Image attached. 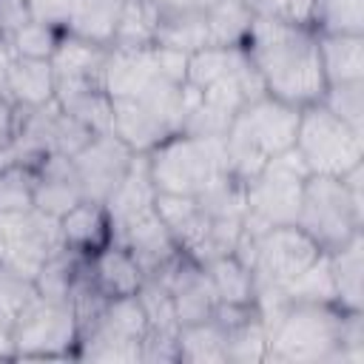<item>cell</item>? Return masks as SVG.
Returning <instances> with one entry per match:
<instances>
[{
    "label": "cell",
    "instance_id": "4316f807",
    "mask_svg": "<svg viewBox=\"0 0 364 364\" xmlns=\"http://www.w3.org/2000/svg\"><path fill=\"white\" fill-rule=\"evenodd\" d=\"M225 330L216 318L182 324L176 330V353L185 364H225Z\"/></svg>",
    "mask_w": 364,
    "mask_h": 364
},
{
    "label": "cell",
    "instance_id": "484cf974",
    "mask_svg": "<svg viewBox=\"0 0 364 364\" xmlns=\"http://www.w3.org/2000/svg\"><path fill=\"white\" fill-rule=\"evenodd\" d=\"M225 330V364H262L267 361V327L259 316V310H253L250 316H245L236 324L222 327Z\"/></svg>",
    "mask_w": 364,
    "mask_h": 364
},
{
    "label": "cell",
    "instance_id": "e575fe53",
    "mask_svg": "<svg viewBox=\"0 0 364 364\" xmlns=\"http://www.w3.org/2000/svg\"><path fill=\"white\" fill-rule=\"evenodd\" d=\"M136 299L145 310V318H148V330L151 333H165V336H176L179 330V321H176V310H173V299H171V290L162 284V279L156 276H145L139 290H136Z\"/></svg>",
    "mask_w": 364,
    "mask_h": 364
},
{
    "label": "cell",
    "instance_id": "7402d4cb",
    "mask_svg": "<svg viewBox=\"0 0 364 364\" xmlns=\"http://www.w3.org/2000/svg\"><path fill=\"white\" fill-rule=\"evenodd\" d=\"M60 233H63V245L77 253L88 256L100 250L102 245L111 242V222L105 205L82 199L80 205H74L68 213L60 216Z\"/></svg>",
    "mask_w": 364,
    "mask_h": 364
},
{
    "label": "cell",
    "instance_id": "f35d334b",
    "mask_svg": "<svg viewBox=\"0 0 364 364\" xmlns=\"http://www.w3.org/2000/svg\"><path fill=\"white\" fill-rule=\"evenodd\" d=\"M63 31L51 28V26H43V23H34L28 20L26 26H20L9 40H3L11 51V57H37V60H51V54L57 51V43H60Z\"/></svg>",
    "mask_w": 364,
    "mask_h": 364
},
{
    "label": "cell",
    "instance_id": "5b68a950",
    "mask_svg": "<svg viewBox=\"0 0 364 364\" xmlns=\"http://www.w3.org/2000/svg\"><path fill=\"white\" fill-rule=\"evenodd\" d=\"M148 171L156 193L199 196L216 179L228 176L225 139L179 131L148 151Z\"/></svg>",
    "mask_w": 364,
    "mask_h": 364
},
{
    "label": "cell",
    "instance_id": "d4e9b609",
    "mask_svg": "<svg viewBox=\"0 0 364 364\" xmlns=\"http://www.w3.org/2000/svg\"><path fill=\"white\" fill-rule=\"evenodd\" d=\"M253 20H256V14L242 0H216L205 11L208 46H216V48L245 46Z\"/></svg>",
    "mask_w": 364,
    "mask_h": 364
},
{
    "label": "cell",
    "instance_id": "ffe728a7",
    "mask_svg": "<svg viewBox=\"0 0 364 364\" xmlns=\"http://www.w3.org/2000/svg\"><path fill=\"white\" fill-rule=\"evenodd\" d=\"M54 65L37 57H11L9 63V102L14 108H40L54 100Z\"/></svg>",
    "mask_w": 364,
    "mask_h": 364
},
{
    "label": "cell",
    "instance_id": "7a4b0ae2",
    "mask_svg": "<svg viewBox=\"0 0 364 364\" xmlns=\"http://www.w3.org/2000/svg\"><path fill=\"white\" fill-rule=\"evenodd\" d=\"M296 125L299 105H290L270 94L245 102L222 136L228 154V173L242 185L253 179L267 159L293 148Z\"/></svg>",
    "mask_w": 364,
    "mask_h": 364
},
{
    "label": "cell",
    "instance_id": "60d3db41",
    "mask_svg": "<svg viewBox=\"0 0 364 364\" xmlns=\"http://www.w3.org/2000/svg\"><path fill=\"white\" fill-rule=\"evenodd\" d=\"M338 364H364V310L341 313Z\"/></svg>",
    "mask_w": 364,
    "mask_h": 364
},
{
    "label": "cell",
    "instance_id": "7c38bea8",
    "mask_svg": "<svg viewBox=\"0 0 364 364\" xmlns=\"http://www.w3.org/2000/svg\"><path fill=\"white\" fill-rule=\"evenodd\" d=\"M63 245L60 219L31 208L20 213H0V264L34 279L40 264Z\"/></svg>",
    "mask_w": 364,
    "mask_h": 364
},
{
    "label": "cell",
    "instance_id": "44dd1931",
    "mask_svg": "<svg viewBox=\"0 0 364 364\" xmlns=\"http://www.w3.org/2000/svg\"><path fill=\"white\" fill-rule=\"evenodd\" d=\"M327 262L336 284V304L341 310H364V230L338 250H330Z\"/></svg>",
    "mask_w": 364,
    "mask_h": 364
},
{
    "label": "cell",
    "instance_id": "bcb514c9",
    "mask_svg": "<svg viewBox=\"0 0 364 364\" xmlns=\"http://www.w3.org/2000/svg\"><path fill=\"white\" fill-rule=\"evenodd\" d=\"M11 136H14V105L3 100L0 102V154L9 148Z\"/></svg>",
    "mask_w": 364,
    "mask_h": 364
},
{
    "label": "cell",
    "instance_id": "2e32d148",
    "mask_svg": "<svg viewBox=\"0 0 364 364\" xmlns=\"http://www.w3.org/2000/svg\"><path fill=\"white\" fill-rule=\"evenodd\" d=\"M34 171H37V182H34V208L37 210L60 219L63 213H68L74 205H80L85 199L71 156L48 154L34 165Z\"/></svg>",
    "mask_w": 364,
    "mask_h": 364
},
{
    "label": "cell",
    "instance_id": "836d02e7",
    "mask_svg": "<svg viewBox=\"0 0 364 364\" xmlns=\"http://www.w3.org/2000/svg\"><path fill=\"white\" fill-rule=\"evenodd\" d=\"M154 46L159 48H173L182 54H193L208 46V31H205V14L199 17H171V20H156L154 23Z\"/></svg>",
    "mask_w": 364,
    "mask_h": 364
},
{
    "label": "cell",
    "instance_id": "83f0119b",
    "mask_svg": "<svg viewBox=\"0 0 364 364\" xmlns=\"http://www.w3.org/2000/svg\"><path fill=\"white\" fill-rule=\"evenodd\" d=\"M105 57H108L105 46H94L88 40H80L63 31L57 51L51 54L54 77H100L102 80Z\"/></svg>",
    "mask_w": 364,
    "mask_h": 364
},
{
    "label": "cell",
    "instance_id": "c3c4849f",
    "mask_svg": "<svg viewBox=\"0 0 364 364\" xmlns=\"http://www.w3.org/2000/svg\"><path fill=\"white\" fill-rule=\"evenodd\" d=\"M14 358V347H11V324L0 316V361Z\"/></svg>",
    "mask_w": 364,
    "mask_h": 364
},
{
    "label": "cell",
    "instance_id": "cb8c5ba5",
    "mask_svg": "<svg viewBox=\"0 0 364 364\" xmlns=\"http://www.w3.org/2000/svg\"><path fill=\"white\" fill-rule=\"evenodd\" d=\"M125 0H71L65 34L94 46H111Z\"/></svg>",
    "mask_w": 364,
    "mask_h": 364
},
{
    "label": "cell",
    "instance_id": "f546056e",
    "mask_svg": "<svg viewBox=\"0 0 364 364\" xmlns=\"http://www.w3.org/2000/svg\"><path fill=\"white\" fill-rule=\"evenodd\" d=\"M208 270L210 287L216 293V304H250L253 301V276L250 270L233 256H219L208 264H202Z\"/></svg>",
    "mask_w": 364,
    "mask_h": 364
},
{
    "label": "cell",
    "instance_id": "7bdbcfd3",
    "mask_svg": "<svg viewBox=\"0 0 364 364\" xmlns=\"http://www.w3.org/2000/svg\"><path fill=\"white\" fill-rule=\"evenodd\" d=\"M216 0H145L148 11L156 20H171V17H199L205 14Z\"/></svg>",
    "mask_w": 364,
    "mask_h": 364
},
{
    "label": "cell",
    "instance_id": "ba28073f",
    "mask_svg": "<svg viewBox=\"0 0 364 364\" xmlns=\"http://www.w3.org/2000/svg\"><path fill=\"white\" fill-rule=\"evenodd\" d=\"M233 256L250 270L256 290V287H284L321 256V247L299 225H279L256 236H247L242 228V239Z\"/></svg>",
    "mask_w": 364,
    "mask_h": 364
},
{
    "label": "cell",
    "instance_id": "9c48e42d",
    "mask_svg": "<svg viewBox=\"0 0 364 364\" xmlns=\"http://www.w3.org/2000/svg\"><path fill=\"white\" fill-rule=\"evenodd\" d=\"M80 324L74 304L65 299L34 296L11 318V347L14 358L43 361V358H77Z\"/></svg>",
    "mask_w": 364,
    "mask_h": 364
},
{
    "label": "cell",
    "instance_id": "b9f144b4",
    "mask_svg": "<svg viewBox=\"0 0 364 364\" xmlns=\"http://www.w3.org/2000/svg\"><path fill=\"white\" fill-rule=\"evenodd\" d=\"M256 17L284 20V23H310L313 0H242Z\"/></svg>",
    "mask_w": 364,
    "mask_h": 364
},
{
    "label": "cell",
    "instance_id": "3957f363",
    "mask_svg": "<svg viewBox=\"0 0 364 364\" xmlns=\"http://www.w3.org/2000/svg\"><path fill=\"white\" fill-rule=\"evenodd\" d=\"M185 119V82L154 77L139 94L111 100V131L134 151L148 154L168 136L182 131Z\"/></svg>",
    "mask_w": 364,
    "mask_h": 364
},
{
    "label": "cell",
    "instance_id": "e0dca14e",
    "mask_svg": "<svg viewBox=\"0 0 364 364\" xmlns=\"http://www.w3.org/2000/svg\"><path fill=\"white\" fill-rule=\"evenodd\" d=\"M154 199H156V188H154V179H151V171H148V154H136L128 173L122 176V182L102 202L105 213H108V222H111V242L119 236V230L128 222H134L136 216L151 210Z\"/></svg>",
    "mask_w": 364,
    "mask_h": 364
},
{
    "label": "cell",
    "instance_id": "8fae6325",
    "mask_svg": "<svg viewBox=\"0 0 364 364\" xmlns=\"http://www.w3.org/2000/svg\"><path fill=\"white\" fill-rule=\"evenodd\" d=\"M145 333H148V318L136 293L108 299L97 313V318L80 333L77 358L136 364L142 361Z\"/></svg>",
    "mask_w": 364,
    "mask_h": 364
},
{
    "label": "cell",
    "instance_id": "ac0fdd59",
    "mask_svg": "<svg viewBox=\"0 0 364 364\" xmlns=\"http://www.w3.org/2000/svg\"><path fill=\"white\" fill-rule=\"evenodd\" d=\"M154 77H159L156 48H108L102 65V85L111 100L139 94Z\"/></svg>",
    "mask_w": 364,
    "mask_h": 364
},
{
    "label": "cell",
    "instance_id": "ee69618b",
    "mask_svg": "<svg viewBox=\"0 0 364 364\" xmlns=\"http://www.w3.org/2000/svg\"><path fill=\"white\" fill-rule=\"evenodd\" d=\"M28 11H31L34 23H43V26H51L57 31H65L71 0H28Z\"/></svg>",
    "mask_w": 364,
    "mask_h": 364
},
{
    "label": "cell",
    "instance_id": "6da1fadb",
    "mask_svg": "<svg viewBox=\"0 0 364 364\" xmlns=\"http://www.w3.org/2000/svg\"><path fill=\"white\" fill-rule=\"evenodd\" d=\"M245 51L270 97L299 108L321 97L324 74L318 63V31L310 23L256 17Z\"/></svg>",
    "mask_w": 364,
    "mask_h": 364
},
{
    "label": "cell",
    "instance_id": "277c9868",
    "mask_svg": "<svg viewBox=\"0 0 364 364\" xmlns=\"http://www.w3.org/2000/svg\"><path fill=\"white\" fill-rule=\"evenodd\" d=\"M341 307L290 301L267 330V361L282 364H338Z\"/></svg>",
    "mask_w": 364,
    "mask_h": 364
},
{
    "label": "cell",
    "instance_id": "4fadbf2b",
    "mask_svg": "<svg viewBox=\"0 0 364 364\" xmlns=\"http://www.w3.org/2000/svg\"><path fill=\"white\" fill-rule=\"evenodd\" d=\"M134 151L114 134H94L74 156V171H77V179H80V188H82V196L88 202H105L114 188L122 182V176L128 173L131 162H134Z\"/></svg>",
    "mask_w": 364,
    "mask_h": 364
},
{
    "label": "cell",
    "instance_id": "30bf717a",
    "mask_svg": "<svg viewBox=\"0 0 364 364\" xmlns=\"http://www.w3.org/2000/svg\"><path fill=\"white\" fill-rule=\"evenodd\" d=\"M296 225L321 247V253H330L364 230V208L353 202L338 176L310 173L301 191Z\"/></svg>",
    "mask_w": 364,
    "mask_h": 364
},
{
    "label": "cell",
    "instance_id": "f1b7e54d",
    "mask_svg": "<svg viewBox=\"0 0 364 364\" xmlns=\"http://www.w3.org/2000/svg\"><path fill=\"white\" fill-rule=\"evenodd\" d=\"M82 262H85V253H77L71 247H60L57 253H51L40 270L34 273V290L46 299H71V290H74V282L82 270Z\"/></svg>",
    "mask_w": 364,
    "mask_h": 364
},
{
    "label": "cell",
    "instance_id": "8d00e7d4",
    "mask_svg": "<svg viewBox=\"0 0 364 364\" xmlns=\"http://www.w3.org/2000/svg\"><path fill=\"white\" fill-rule=\"evenodd\" d=\"M154 46V14L145 0H125L114 40L108 48H151Z\"/></svg>",
    "mask_w": 364,
    "mask_h": 364
},
{
    "label": "cell",
    "instance_id": "d6986e66",
    "mask_svg": "<svg viewBox=\"0 0 364 364\" xmlns=\"http://www.w3.org/2000/svg\"><path fill=\"white\" fill-rule=\"evenodd\" d=\"M85 270L88 279L94 282V287L105 296V299H117V296H134L142 284V270L134 262V256L128 253V247H122L119 242H108L100 250L85 256Z\"/></svg>",
    "mask_w": 364,
    "mask_h": 364
},
{
    "label": "cell",
    "instance_id": "5bb4252c",
    "mask_svg": "<svg viewBox=\"0 0 364 364\" xmlns=\"http://www.w3.org/2000/svg\"><path fill=\"white\" fill-rule=\"evenodd\" d=\"M114 242H119L122 247H128V253L139 264L142 276L159 273L171 259H176L182 253L179 245H176V239L171 236V230L159 219L156 208H151L142 216H136L134 222H128Z\"/></svg>",
    "mask_w": 364,
    "mask_h": 364
},
{
    "label": "cell",
    "instance_id": "d6a6232c",
    "mask_svg": "<svg viewBox=\"0 0 364 364\" xmlns=\"http://www.w3.org/2000/svg\"><path fill=\"white\" fill-rule=\"evenodd\" d=\"M287 301H316V304H336V284L330 273L327 253H321L307 270H301L293 282L282 287Z\"/></svg>",
    "mask_w": 364,
    "mask_h": 364
},
{
    "label": "cell",
    "instance_id": "74e56055",
    "mask_svg": "<svg viewBox=\"0 0 364 364\" xmlns=\"http://www.w3.org/2000/svg\"><path fill=\"white\" fill-rule=\"evenodd\" d=\"M318 102L327 111H333L338 119H344L350 128L364 131V80L324 85Z\"/></svg>",
    "mask_w": 364,
    "mask_h": 364
},
{
    "label": "cell",
    "instance_id": "d590c367",
    "mask_svg": "<svg viewBox=\"0 0 364 364\" xmlns=\"http://www.w3.org/2000/svg\"><path fill=\"white\" fill-rule=\"evenodd\" d=\"M34 165H0V213H20L34 208Z\"/></svg>",
    "mask_w": 364,
    "mask_h": 364
},
{
    "label": "cell",
    "instance_id": "8992f818",
    "mask_svg": "<svg viewBox=\"0 0 364 364\" xmlns=\"http://www.w3.org/2000/svg\"><path fill=\"white\" fill-rule=\"evenodd\" d=\"M307 176L310 171L293 148L267 159L264 168L245 182V233L256 236L279 225H296Z\"/></svg>",
    "mask_w": 364,
    "mask_h": 364
},
{
    "label": "cell",
    "instance_id": "1f68e13d",
    "mask_svg": "<svg viewBox=\"0 0 364 364\" xmlns=\"http://www.w3.org/2000/svg\"><path fill=\"white\" fill-rule=\"evenodd\" d=\"M310 26L318 34H364V0H313Z\"/></svg>",
    "mask_w": 364,
    "mask_h": 364
},
{
    "label": "cell",
    "instance_id": "f6af8a7d",
    "mask_svg": "<svg viewBox=\"0 0 364 364\" xmlns=\"http://www.w3.org/2000/svg\"><path fill=\"white\" fill-rule=\"evenodd\" d=\"M28 20H31L28 0H0V40H9Z\"/></svg>",
    "mask_w": 364,
    "mask_h": 364
},
{
    "label": "cell",
    "instance_id": "52a82bcc",
    "mask_svg": "<svg viewBox=\"0 0 364 364\" xmlns=\"http://www.w3.org/2000/svg\"><path fill=\"white\" fill-rule=\"evenodd\" d=\"M293 151L310 173L341 176L353 165L364 162V131L350 128L316 100L299 108Z\"/></svg>",
    "mask_w": 364,
    "mask_h": 364
},
{
    "label": "cell",
    "instance_id": "7dc6e473",
    "mask_svg": "<svg viewBox=\"0 0 364 364\" xmlns=\"http://www.w3.org/2000/svg\"><path fill=\"white\" fill-rule=\"evenodd\" d=\"M9 63H11V51L0 40V102L9 100Z\"/></svg>",
    "mask_w": 364,
    "mask_h": 364
},
{
    "label": "cell",
    "instance_id": "603a6c76",
    "mask_svg": "<svg viewBox=\"0 0 364 364\" xmlns=\"http://www.w3.org/2000/svg\"><path fill=\"white\" fill-rule=\"evenodd\" d=\"M324 85L364 80V34H318Z\"/></svg>",
    "mask_w": 364,
    "mask_h": 364
},
{
    "label": "cell",
    "instance_id": "4dcf8cb0",
    "mask_svg": "<svg viewBox=\"0 0 364 364\" xmlns=\"http://www.w3.org/2000/svg\"><path fill=\"white\" fill-rule=\"evenodd\" d=\"M242 46H233V48H216V46H205L193 54H188V71H185V82L196 91L230 77L239 65V57H242Z\"/></svg>",
    "mask_w": 364,
    "mask_h": 364
},
{
    "label": "cell",
    "instance_id": "ab89813d",
    "mask_svg": "<svg viewBox=\"0 0 364 364\" xmlns=\"http://www.w3.org/2000/svg\"><path fill=\"white\" fill-rule=\"evenodd\" d=\"M37 296L34 282L14 273L11 267L0 264V316L11 324V318Z\"/></svg>",
    "mask_w": 364,
    "mask_h": 364
},
{
    "label": "cell",
    "instance_id": "9a60e30c",
    "mask_svg": "<svg viewBox=\"0 0 364 364\" xmlns=\"http://www.w3.org/2000/svg\"><path fill=\"white\" fill-rule=\"evenodd\" d=\"M54 102L94 134L111 131V97L100 77H54Z\"/></svg>",
    "mask_w": 364,
    "mask_h": 364
}]
</instances>
